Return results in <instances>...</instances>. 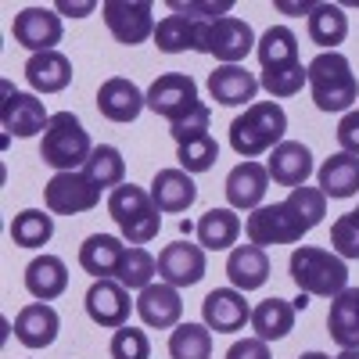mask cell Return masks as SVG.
Here are the masks:
<instances>
[{
    "mask_svg": "<svg viewBox=\"0 0 359 359\" xmlns=\"http://www.w3.org/2000/svg\"><path fill=\"white\" fill-rule=\"evenodd\" d=\"M327 216V194L320 187H294L277 205H259L245 219L248 245L269 248V245H294L320 226Z\"/></svg>",
    "mask_w": 359,
    "mask_h": 359,
    "instance_id": "obj_1",
    "label": "cell"
},
{
    "mask_svg": "<svg viewBox=\"0 0 359 359\" xmlns=\"http://www.w3.org/2000/svg\"><path fill=\"white\" fill-rule=\"evenodd\" d=\"M309 94L320 111H348L359 101V83L352 76V62L341 50H320L306 65Z\"/></svg>",
    "mask_w": 359,
    "mask_h": 359,
    "instance_id": "obj_2",
    "label": "cell"
},
{
    "mask_svg": "<svg viewBox=\"0 0 359 359\" xmlns=\"http://www.w3.org/2000/svg\"><path fill=\"white\" fill-rule=\"evenodd\" d=\"M284 133H287V111L277 101H255L245 108V115H237L230 123V147L241 158H255L284 144Z\"/></svg>",
    "mask_w": 359,
    "mask_h": 359,
    "instance_id": "obj_3",
    "label": "cell"
},
{
    "mask_svg": "<svg viewBox=\"0 0 359 359\" xmlns=\"http://www.w3.org/2000/svg\"><path fill=\"white\" fill-rule=\"evenodd\" d=\"M108 216L115 219L123 241L130 245H151L162 230V212L151 201V191H144L137 184H123L108 194Z\"/></svg>",
    "mask_w": 359,
    "mask_h": 359,
    "instance_id": "obj_4",
    "label": "cell"
},
{
    "mask_svg": "<svg viewBox=\"0 0 359 359\" xmlns=\"http://www.w3.org/2000/svg\"><path fill=\"white\" fill-rule=\"evenodd\" d=\"M287 269H291V280L298 284V291H306L309 298H334L348 287L345 259L327 248H313V245L294 248Z\"/></svg>",
    "mask_w": 359,
    "mask_h": 359,
    "instance_id": "obj_5",
    "label": "cell"
},
{
    "mask_svg": "<svg viewBox=\"0 0 359 359\" xmlns=\"http://www.w3.org/2000/svg\"><path fill=\"white\" fill-rule=\"evenodd\" d=\"M90 155H94V144H90V133L83 130L79 118L72 111L50 115V123L40 137V158L54 172H79V165H86Z\"/></svg>",
    "mask_w": 359,
    "mask_h": 359,
    "instance_id": "obj_6",
    "label": "cell"
},
{
    "mask_svg": "<svg viewBox=\"0 0 359 359\" xmlns=\"http://www.w3.org/2000/svg\"><path fill=\"white\" fill-rule=\"evenodd\" d=\"M255 33L245 18H216V22H201L198 33V54H212L219 65H241L245 57L255 50Z\"/></svg>",
    "mask_w": 359,
    "mask_h": 359,
    "instance_id": "obj_7",
    "label": "cell"
},
{
    "mask_svg": "<svg viewBox=\"0 0 359 359\" xmlns=\"http://www.w3.org/2000/svg\"><path fill=\"white\" fill-rule=\"evenodd\" d=\"M101 15H104L108 33L126 47H137L147 36H155V4L151 0H104Z\"/></svg>",
    "mask_w": 359,
    "mask_h": 359,
    "instance_id": "obj_8",
    "label": "cell"
},
{
    "mask_svg": "<svg viewBox=\"0 0 359 359\" xmlns=\"http://www.w3.org/2000/svg\"><path fill=\"white\" fill-rule=\"evenodd\" d=\"M198 104H201L198 83L184 72H165L147 86V108L162 118H169V126L180 123V118H187Z\"/></svg>",
    "mask_w": 359,
    "mask_h": 359,
    "instance_id": "obj_9",
    "label": "cell"
},
{
    "mask_svg": "<svg viewBox=\"0 0 359 359\" xmlns=\"http://www.w3.org/2000/svg\"><path fill=\"white\" fill-rule=\"evenodd\" d=\"M43 201H47V212L54 216H79L97 208L101 187H94L83 172H54L43 187Z\"/></svg>",
    "mask_w": 359,
    "mask_h": 359,
    "instance_id": "obj_10",
    "label": "cell"
},
{
    "mask_svg": "<svg viewBox=\"0 0 359 359\" xmlns=\"http://www.w3.org/2000/svg\"><path fill=\"white\" fill-rule=\"evenodd\" d=\"M130 309H137V302L115 277H104V280L90 284V291H86V316L94 320L97 327L118 331V327L130 323Z\"/></svg>",
    "mask_w": 359,
    "mask_h": 359,
    "instance_id": "obj_11",
    "label": "cell"
},
{
    "mask_svg": "<svg viewBox=\"0 0 359 359\" xmlns=\"http://www.w3.org/2000/svg\"><path fill=\"white\" fill-rule=\"evenodd\" d=\"M11 36L33 54L54 50L62 43V15L50 8H22L11 22Z\"/></svg>",
    "mask_w": 359,
    "mask_h": 359,
    "instance_id": "obj_12",
    "label": "cell"
},
{
    "mask_svg": "<svg viewBox=\"0 0 359 359\" xmlns=\"http://www.w3.org/2000/svg\"><path fill=\"white\" fill-rule=\"evenodd\" d=\"M201 320L216 334H237L245 323H252V306L245 302V291L237 287H216L205 294Z\"/></svg>",
    "mask_w": 359,
    "mask_h": 359,
    "instance_id": "obj_13",
    "label": "cell"
},
{
    "mask_svg": "<svg viewBox=\"0 0 359 359\" xmlns=\"http://www.w3.org/2000/svg\"><path fill=\"white\" fill-rule=\"evenodd\" d=\"M158 277L172 287H194L205 277V248L191 241H172L158 255Z\"/></svg>",
    "mask_w": 359,
    "mask_h": 359,
    "instance_id": "obj_14",
    "label": "cell"
},
{
    "mask_svg": "<svg viewBox=\"0 0 359 359\" xmlns=\"http://www.w3.org/2000/svg\"><path fill=\"white\" fill-rule=\"evenodd\" d=\"M0 123H4L8 137H36L47 130L50 123V115L43 108V101L36 94H22V90H8V97H4V108H0Z\"/></svg>",
    "mask_w": 359,
    "mask_h": 359,
    "instance_id": "obj_15",
    "label": "cell"
},
{
    "mask_svg": "<svg viewBox=\"0 0 359 359\" xmlns=\"http://www.w3.org/2000/svg\"><path fill=\"white\" fill-rule=\"evenodd\" d=\"M144 108H147V94H140V86L133 79L111 76L97 90V111L108 123H137Z\"/></svg>",
    "mask_w": 359,
    "mask_h": 359,
    "instance_id": "obj_16",
    "label": "cell"
},
{
    "mask_svg": "<svg viewBox=\"0 0 359 359\" xmlns=\"http://www.w3.org/2000/svg\"><path fill=\"white\" fill-rule=\"evenodd\" d=\"M137 316L147 327H158V331H172V327H180V316H184L180 287L162 280V284H147L144 291H137Z\"/></svg>",
    "mask_w": 359,
    "mask_h": 359,
    "instance_id": "obj_17",
    "label": "cell"
},
{
    "mask_svg": "<svg viewBox=\"0 0 359 359\" xmlns=\"http://www.w3.org/2000/svg\"><path fill=\"white\" fill-rule=\"evenodd\" d=\"M226 201L230 208L237 212H255V208L262 205L266 191H269V169L259 165V162H241V165H233L226 172Z\"/></svg>",
    "mask_w": 359,
    "mask_h": 359,
    "instance_id": "obj_18",
    "label": "cell"
},
{
    "mask_svg": "<svg viewBox=\"0 0 359 359\" xmlns=\"http://www.w3.org/2000/svg\"><path fill=\"white\" fill-rule=\"evenodd\" d=\"M269 169V180L280 187H306V180L313 176V151L302 144V140H284L273 147V155L266 162Z\"/></svg>",
    "mask_w": 359,
    "mask_h": 359,
    "instance_id": "obj_19",
    "label": "cell"
},
{
    "mask_svg": "<svg viewBox=\"0 0 359 359\" xmlns=\"http://www.w3.org/2000/svg\"><path fill=\"white\" fill-rule=\"evenodd\" d=\"M57 331H62V316L47 302H29L18 316H15V338L25 348H47L54 345Z\"/></svg>",
    "mask_w": 359,
    "mask_h": 359,
    "instance_id": "obj_20",
    "label": "cell"
},
{
    "mask_svg": "<svg viewBox=\"0 0 359 359\" xmlns=\"http://www.w3.org/2000/svg\"><path fill=\"white\" fill-rule=\"evenodd\" d=\"M123 255H126V241H123V237H115V233H90L86 241L79 245V266L94 280L115 277Z\"/></svg>",
    "mask_w": 359,
    "mask_h": 359,
    "instance_id": "obj_21",
    "label": "cell"
},
{
    "mask_svg": "<svg viewBox=\"0 0 359 359\" xmlns=\"http://www.w3.org/2000/svg\"><path fill=\"white\" fill-rule=\"evenodd\" d=\"M208 94L216 104H248L259 94V79L245 65H216V72H208Z\"/></svg>",
    "mask_w": 359,
    "mask_h": 359,
    "instance_id": "obj_22",
    "label": "cell"
},
{
    "mask_svg": "<svg viewBox=\"0 0 359 359\" xmlns=\"http://www.w3.org/2000/svg\"><path fill=\"white\" fill-rule=\"evenodd\" d=\"M151 201L158 205V212H187L198 201L194 176L184 169H158L151 180Z\"/></svg>",
    "mask_w": 359,
    "mask_h": 359,
    "instance_id": "obj_23",
    "label": "cell"
},
{
    "mask_svg": "<svg viewBox=\"0 0 359 359\" xmlns=\"http://www.w3.org/2000/svg\"><path fill=\"white\" fill-rule=\"evenodd\" d=\"M69 287V266L57 255H36L25 266V291L36 298V302H54L62 298Z\"/></svg>",
    "mask_w": 359,
    "mask_h": 359,
    "instance_id": "obj_24",
    "label": "cell"
},
{
    "mask_svg": "<svg viewBox=\"0 0 359 359\" xmlns=\"http://www.w3.org/2000/svg\"><path fill=\"white\" fill-rule=\"evenodd\" d=\"M226 277L237 291H259L269 280V255L259 245H237L226 259Z\"/></svg>",
    "mask_w": 359,
    "mask_h": 359,
    "instance_id": "obj_25",
    "label": "cell"
},
{
    "mask_svg": "<svg viewBox=\"0 0 359 359\" xmlns=\"http://www.w3.org/2000/svg\"><path fill=\"white\" fill-rule=\"evenodd\" d=\"M327 334L338 348H359V287H345L331 298Z\"/></svg>",
    "mask_w": 359,
    "mask_h": 359,
    "instance_id": "obj_26",
    "label": "cell"
},
{
    "mask_svg": "<svg viewBox=\"0 0 359 359\" xmlns=\"http://www.w3.org/2000/svg\"><path fill=\"white\" fill-rule=\"evenodd\" d=\"M25 79L33 90H40V94H57V90H65L72 83V62L62 50L33 54L25 62Z\"/></svg>",
    "mask_w": 359,
    "mask_h": 359,
    "instance_id": "obj_27",
    "label": "cell"
},
{
    "mask_svg": "<svg viewBox=\"0 0 359 359\" xmlns=\"http://www.w3.org/2000/svg\"><path fill=\"white\" fill-rule=\"evenodd\" d=\"M194 233H198V245L205 252H226V248L237 245V237H241V219H237V212L230 205L226 208H208L198 219Z\"/></svg>",
    "mask_w": 359,
    "mask_h": 359,
    "instance_id": "obj_28",
    "label": "cell"
},
{
    "mask_svg": "<svg viewBox=\"0 0 359 359\" xmlns=\"http://www.w3.org/2000/svg\"><path fill=\"white\" fill-rule=\"evenodd\" d=\"M320 191L327 198H334V201H345L352 194H359V158L355 155H331L323 165H320Z\"/></svg>",
    "mask_w": 359,
    "mask_h": 359,
    "instance_id": "obj_29",
    "label": "cell"
},
{
    "mask_svg": "<svg viewBox=\"0 0 359 359\" xmlns=\"http://www.w3.org/2000/svg\"><path fill=\"white\" fill-rule=\"evenodd\" d=\"M294 306L287 302V298H266V302H259L252 309V331L255 338L262 341H280L294 331Z\"/></svg>",
    "mask_w": 359,
    "mask_h": 359,
    "instance_id": "obj_30",
    "label": "cell"
},
{
    "mask_svg": "<svg viewBox=\"0 0 359 359\" xmlns=\"http://www.w3.org/2000/svg\"><path fill=\"white\" fill-rule=\"evenodd\" d=\"M255 54H259L262 72L298 65V36L291 33L287 25H269L266 33L259 36V43H255Z\"/></svg>",
    "mask_w": 359,
    "mask_h": 359,
    "instance_id": "obj_31",
    "label": "cell"
},
{
    "mask_svg": "<svg viewBox=\"0 0 359 359\" xmlns=\"http://www.w3.org/2000/svg\"><path fill=\"white\" fill-rule=\"evenodd\" d=\"M306 29L313 43H320L323 50H338V43H345L348 36V15L338 4H313Z\"/></svg>",
    "mask_w": 359,
    "mask_h": 359,
    "instance_id": "obj_32",
    "label": "cell"
},
{
    "mask_svg": "<svg viewBox=\"0 0 359 359\" xmlns=\"http://www.w3.org/2000/svg\"><path fill=\"white\" fill-rule=\"evenodd\" d=\"M198 33L201 22L187 18V15H165L155 25V47L162 54H184V50H198Z\"/></svg>",
    "mask_w": 359,
    "mask_h": 359,
    "instance_id": "obj_33",
    "label": "cell"
},
{
    "mask_svg": "<svg viewBox=\"0 0 359 359\" xmlns=\"http://www.w3.org/2000/svg\"><path fill=\"white\" fill-rule=\"evenodd\" d=\"M83 176L90 180L94 187H123L126 184V158H123V151L118 147H111V144H101V147H94V155H90V162L83 165Z\"/></svg>",
    "mask_w": 359,
    "mask_h": 359,
    "instance_id": "obj_34",
    "label": "cell"
},
{
    "mask_svg": "<svg viewBox=\"0 0 359 359\" xmlns=\"http://www.w3.org/2000/svg\"><path fill=\"white\" fill-rule=\"evenodd\" d=\"M54 237V216L43 208H25L11 219V241L18 248H43Z\"/></svg>",
    "mask_w": 359,
    "mask_h": 359,
    "instance_id": "obj_35",
    "label": "cell"
},
{
    "mask_svg": "<svg viewBox=\"0 0 359 359\" xmlns=\"http://www.w3.org/2000/svg\"><path fill=\"white\" fill-rule=\"evenodd\" d=\"M172 359H212V331L205 323H180L169 334Z\"/></svg>",
    "mask_w": 359,
    "mask_h": 359,
    "instance_id": "obj_36",
    "label": "cell"
},
{
    "mask_svg": "<svg viewBox=\"0 0 359 359\" xmlns=\"http://www.w3.org/2000/svg\"><path fill=\"white\" fill-rule=\"evenodd\" d=\"M155 273H158V259L147 252V248L133 245V248H126L123 262H118L115 280L123 284L126 291H144L147 284H155Z\"/></svg>",
    "mask_w": 359,
    "mask_h": 359,
    "instance_id": "obj_37",
    "label": "cell"
},
{
    "mask_svg": "<svg viewBox=\"0 0 359 359\" xmlns=\"http://www.w3.org/2000/svg\"><path fill=\"white\" fill-rule=\"evenodd\" d=\"M176 158H180V169L191 172V176L208 172V169L216 165V158H219V144H216L212 133H201V137H194L187 144H180L176 147Z\"/></svg>",
    "mask_w": 359,
    "mask_h": 359,
    "instance_id": "obj_38",
    "label": "cell"
},
{
    "mask_svg": "<svg viewBox=\"0 0 359 359\" xmlns=\"http://www.w3.org/2000/svg\"><path fill=\"white\" fill-rule=\"evenodd\" d=\"M306 83H309V76H306L302 62H298V65H287V69L262 72V79H259V86L266 90L269 97H294Z\"/></svg>",
    "mask_w": 359,
    "mask_h": 359,
    "instance_id": "obj_39",
    "label": "cell"
},
{
    "mask_svg": "<svg viewBox=\"0 0 359 359\" xmlns=\"http://www.w3.org/2000/svg\"><path fill=\"white\" fill-rule=\"evenodd\" d=\"M108 352H111V359H151V338L126 323L111 334Z\"/></svg>",
    "mask_w": 359,
    "mask_h": 359,
    "instance_id": "obj_40",
    "label": "cell"
},
{
    "mask_svg": "<svg viewBox=\"0 0 359 359\" xmlns=\"http://www.w3.org/2000/svg\"><path fill=\"white\" fill-rule=\"evenodd\" d=\"M331 248L341 259H359V208L338 216L331 226Z\"/></svg>",
    "mask_w": 359,
    "mask_h": 359,
    "instance_id": "obj_41",
    "label": "cell"
},
{
    "mask_svg": "<svg viewBox=\"0 0 359 359\" xmlns=\"http://www.w3.org/2000/svg\"><path fill=\"white\" fill-rule=\"evenodd\" d=\"M208 118H212L208 104H198L187 118H180V123H172V126H169V133H172L176 147H180V144H187V140H194V137H201V133H208Z\"/></svg>",
    "mask_w": 359,
    "mask_h": 359,
    "instance_id": "obj_42",
    "label": "cell"
},
{
    "mask_svg": "<svg viewBox=\"0 0 359 359\" xmlns=\"http://www.w3.org/2000/svg\"><path fill=\"white\" fill-rule=\"evenodd\" d=\"M172 15H187V18H194V22H216V18H226V11H230V0H219V4H180V0H172Z\"/></svg>",
    "mask_w": 359,
    "mask_h": 359,
    "instance_id": "obj_43",
    "label": "cell"
},
{
    "mask_svg": "<svg viewBox=\"0 0 359 359\" xmlns=\"http://www.w3.org/2000/svg\"><path fill=\"white\" fill-rule=\"evenodd\" d=\"M338 144L345 155H355L359 158V108L355 111H345V118L338 123Z\"/></svg>",
    "mask_w": 359,
    "mask_h": 359,
    "instance_id": "obj_44",
    "label": "cell"
},
{
    "mask_svg": "<svg viewBox=\"0 0 359 359\" xmlns=\"http://www.w3.org/2000/svg\"><path fill=\"white\" fill-rule=\"evenodd\" d=\"M226 359H273L269 355V341L262 338H241L226 348Z\"/></svg>",
    "mask_w": 359,
    "mask_h": 359,
    "instance_id": "obj_45",
    "label": "cell"
},
{
    "mask_svg": "<svg viewBox=\"0 0 359 359\" xmlns=\"http://www.w3.org/2000/svg\"><path fill=\"white\" fill-rule=\"evenodd\" d=\"M57 11L72 15V18H83L86 11H94V4H69V0H62V4H57Z\"/></svg>",
    "mask_w": 359,
    "mask_h": 359,
    "instance_id": "obj_46",
    "label": "cell"
},
{
    "mask_svg": "<svg viewBox=\"0 0 359 359\" xmlns=\"http://www.w3.org/2000/svg\"><path fill=\"white\" fill-rule=\"evenodd\" d=\"M291 306H294L298 313H302V309L309 306V294H306V291H298V298H294V302H291Z\"/></svg>",
    "mask_w": 359,
    "mask_h": 359,
    "instance_id": "obj_47",
    "label": "cell"
},
{
    "mask_svg": "<svg viewBox=\"0 0 359 359\" xmlns=\"http://www.w3.org/2000/svg\"><path fill=\"white\" fill-rule=\"evenodd\" d=\"M334 359H359V348H341Z\"/></svg>",
    "mask_w": 359,
    "mask_h": 359,
    "instance_id": "obj_48",
    "label": "cell"
},
{
    "mask_svg": "<svg viewBox=\"0 0 359 359\" xmlns=\"http://www.w3.org/2000/svg\"><path fill=\"white\" fill-rule=\"evenodd\" d=\"M298 359H334V355H327V352H306V355H298Z\"/></svg>",
    "mask_w": 359,
    "mask_h": 359,
    "instance_id": "obj_49",
    "label": "cell"
}]
</instances>
